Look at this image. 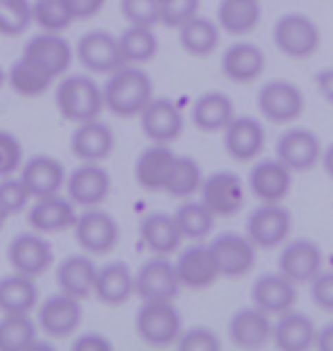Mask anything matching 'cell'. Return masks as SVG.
<instances>
[{"instance_id":"obj_1","label":"cell","mask_w":333,"mask_h":351,"mask_svg":"<svg viewBox=\"0 0 333 351\" xmlns=\"http://www.w3.org/2000/svg\"><path fill=\"white\" fill-rule=\"evenodd\" d=\"M153 98V80L139 64H122L108 73L103 85V101L115 117H139Z\"/></svg>"},{"instance_id":"obj_2","label":"cell","mask_w":333,"mask_h":351,"mask_svg":"<svg viewBox=\"0 0 333 351\" xmlns=\"http://www.w3.org/2000/svg\"><path fill=\"white\" fill-rule=\"evenodd\" d=\"M55 105L60 114L73 125L91 121V119H98L105 108L103 87L91 75H65L55 91Z\"/></svg>"},{"instance_id":"obj_3","label":"cell","mask_w":333,"mask_h":351,"mask_svg":"<svg viewBox=\"0 0 333 351\" xmlns=\"http://www.w3.org/2000/svg\"><path fill=\"white\" fill-rule=\"evenodd\" d=\"M135 331L148 347H176L183 317L174 301H144L135 315Z\"/></svg>"},{"instance_id":"obj_4","label":"cell","mask_w":333,"mask_h":351,"mask_svg":"<svg viewBox=\"0 0 333 351\" xmlns=\"http://www.w3.org/2000/svg\"><path fill=\"white\" fill-rule=\"evenodd\" d=\"M272 39L276 51L290 60H308L320 48V27L310 16L290 12L274 23Z\"/></svg>"},{"instance_id":"obj_5","label":"cell","mask_w":333,"mask_h":351,"mask_svg":"<svg viewBox=\"0 0 333 351\" xmlns=\"http://www.w3.org/2000/svg\"><path fill=\"white\" fill-rule=\"evenodd\" d=\"M244 233L256 244V249L269 251L283 247L292 233V213L283 203H260L251 210Z\"/></svg>"},{"instance_id":"obj_6","label":"cell","mask_w":333,"mask_h":351,"mask_svg":"<svg viewBox=\"0 0 333 351\" xmlns=\"http://www.w3.org/2000/svg\"><path fill=\"white\" fill-rule=\"evenodd\" d=\"M73 233L80 249L94 258V256H108L119 244L122 230H119V223L110 213L98 208H84V213L78 215Z\"/></svg>"},{"instance_id":"obj_7","label":"cell","mask_w":333,"mask_h":351,"mask_svg":"<svg viewBox=\"0 0 333 351\" xmlns=\"http://www.w3.org/2000/svg\"><path fill=\"white\" fill-rule=\"evenodd\" d=\"M176 265L169 256H153L135 271V294L141 301H174L181 292Z\"/></svg>"},{"instance_id":"obj_8","label":"cell","mask_w":333,"mask_h":351,"mask_svg":"<svg viewBox=\"0 0 333 351\" xmlns=\"http://www.w3.org/2000/svg\"><path fill=\"white\" fill-rule=\"evenodd\" d=\"M258 112L272 123H292L303 112V91L290 80H269L258 89Z\"/></svg>"},{"instance_id":"obj_9","label":"cell","mask_w":333,"mask_h":351,"mask_svg":"<svg viewBox=\"0 0 333 351\" xmlns=\"http://www.w3.org/2000/svg\"><path fill=\"white\" fill-rule=\"evenodd\" d=\"M7 261H10L14 271L39 278L53 267L55 254L44 233L30 230V233L14 235V240L7 247Z\"/></svg>"},{"instance_id":"obj_10","label":"cell","mask_w":333,"mask_h":351,"mask_svg":"<svg viewBox=\"0 0 333 351\" xmlns=\"http://www.w3.org/2000/svg\"><path fill=\"white\" fill-rule=\"evenodd\" d=\"M212 258L217 263L219 278H242L256 265V244L240 233H222L210 244Z\"/></svg>"},{"instance_id":"obj_11","label":"cell","mask_w":333,"mask_h":351,"mask_svg":"<svg viewBox=\"0 0 333 351\" xmlns=\"http://www.w3.org/2000/svg\"><path fill=\"white\" fill-rule=\"evenodd\" d=\"M82 324V306L80 299L69 297L65 292H55L39 304L37 326L48 338L65 340L73 335Z\"/></svg>"},{"instance_id":"obj_12","label":"cell","mask_w":333,"mask_h":351,"mask_svg":"<svg viewBox=\"0 0 333 351\" xmlns=\"http://www.w3.org/2000/svg\"><path fill=\"white\" fill-rule=\"evenodd\" d=\"M112 178L101 162H80L67 176V196L78 208H98L108 201Z\"/></svg>"},{"instance_id":"obj_13","label":"cell","mask_w":333,"mask_h":351,"mask_svg":"<svg viewBox=\"0 0 333 351\" xmlns=\"http://www.w3.org/2000/svg\"><path fill=\"white\" fill-rule=\"evenodd\" d=\"M139 125L151 144L172 146L183 135L185 119H183V112L174 101L153 96L146 108L139 112Z\"/></svg>"},{"instance_id":"obj_14","label":"cell","mask_w":333,"mask_h":351,"mask_svg":"<svg viewBox=\"0 0 333 351\" xmlns=\"http://www.w3.org/2000/svg\"><path fill=\"white\" fill-rule=\"evenodd\" d=\"M76 58L87 71L103 75L126 64L122 58V48H119V37L108 30L84 32L76 44Z\"/></svg>"},{"instance_id":"obj_15","label":"cell","mask_w":333,"mask_h":351,"mask_svg":"<svg viewBox=\"0 0 333 351\" xmlns=\"http://www.w3.org/2000/svg\"><path fill=\"white\" fill-rule=\"evenodd\" d=\"M23 58L32 60L34 64H39L44 71H48L53 78L65 75L71 64H73L76 51L69 41L62 37V32H39L32 39H27L23 46Z\"/></svg>"},{"instance_id":"obj_16","label":"cell","mask_w":333,"mask_h":351,"mask_svg":"<svg viewBox=\"0 0 333 351\" xmlns=\"http://www.w3.org/2000/svg\"><path fill=\"white\" fill-rule=\"evenodd\" d=\"M276 158L292 173L310 171L322 158L320 137L308 128H290L276 139Z\"/></svg>"},{"instance_id":"obj_17","label":"cell","mask_w":333,"mask_h":351,"mask_svg":"<svg viewBox=\"0 0 333 351\" xmlns=\"http://www.w3.org/2000/svg\"><path fill=\"white\" fill-rule=\"evenodd\" d=\"M201 201L215 217H236L244 206V182L233 171H215L201 182Z\"/></svg>"},{"instance_id":"obj_18","label":"cell","mask_w":333,"mask_h":351,"mask_svg":"<svg viewBox=\"0 0 333 351\" xmlns=\"http://www.w3.org/2000/svg\"><path fill=\"white\" fill-rule=\"evenodd\" d=\"M322 249L308 237H295L283 242L279 254V271L292 283H310V278L322 271Z\"/></svg>"},{"instance_id":"obj_19","label":"cell","mask_w":333,"mask_h":351,"mask_svg":"<svg viewBox=\"0 0 333 351\" xmlns=\"http://www.w3.org/2000/svg\"><path fill=\"white\" fill-rule=\"evenodd\" d=\"M251 304L265 311L269 317L292 311L297 304V283L276 269L265 271L251 285Z\"/></svg>"},{"instance_id":"obj_20","label":"cell","mask_w":333,"mask_h":351,"mask_svg":"<svg viewBox=\"0 0 333 351\" xmlns=\"http://www.w3.org/2000/svg\"><path fill=\"white\" fill-rule=\"evenodd\" d=\"M224 149L236 162H253L265 149V128L256 117L240 114L224 128Z\"/></svg>"},{"instance_id":"obj_21","label":"cell","mask_w":333,"mask_h":351,"mask_svg":"<svg viewBox=\"0 0 333 351\" xmlns=\"http://www.w3.org/2000/svg\"><path fill=\"white\" fill-rule=\"evenodd\" d=\"M117 137L110 130L108 123L91 119V121L76 123V130L71 132V153L80 162H103L115 153Z\"/></svg>"},{"instance_id":"obj_22","label":"cell","mask_w":333,"mask_h":351,"mask_svg":"<svg viewBox=\"0 0 333 351\" xmlns=\"http://www.w3.org/2000/svg\"><path fill=\"white\" fill-rule=\"evenodd\" d=\"M249 189L260 203H283L292 189V171L279 158L260 160L249 171Z\"/></svg>"},{"instance_id":"obj_23","label":"cell","mask_w":333,"mask_h":351,"mask_svg":"<svg viewBox=\"0 0 333 351\" xmlns=\"http://www.w3.org/2000/svg\"><path fill=\"white\" fill-rule=\"evenodd\" d=\"M229 338L240 349H260L272 342V317L256 306L240 308L229 319Z\"/></svg>"},{"instance_id":"obj_24","label":"cell","mask_w":333,"mask_h":351,"mask_svg":"<svg viewBox=\"0 0 333 351\" xmlns=\"http://www.w3.org/2000/svg\"><path fill=\"white\" fill-rule=\"evenodd\" d=\"M27 221H30L32 230H37V233H65V230L76 226L78 215L73 201L69 196L65 199L60 194H51L34 199L30 213H27Z\"/></svg>"},{"instance_id":"obj_25","label":"cell","mask_w":333,"mask_h":351,"mask_svg":"<svg viewBox=\"0 0 333 351\" xmlns=\"http://www.w3.org/2000/svg\"><path fill=\"white\" fill-rule=\"evenodd\" d=\"M176 265V274L183 287L187 290H205L219 278L217 263L212 258V251L208 244L194 242L192 247H187L185 251L179 254Z\"/></svg>"},{"instance_id":"obj_26","label":"cell","mask_w":333,"mask_h":351,"mask_svg":"<svg viewBox=\"0 0 333 351\" xmlns=\"http://www.w3.org/2000/svg\"><path fill=\"white\" fill-rule=\"evenodd\" d=\"M21 180L27 187L32 199L60 194V189L67 185V171L60 160L51 156H32L21 165Z\"/></svg>"},{"instance_id":"obj_27","label":"cell","mask_w":333,"mask_h":351,"mask_svg":"<svg viewBox=\"0 0 333 351\" xmlns=\"http://www.w3.org/2000/svg\"><path fill=\"white\" fill-rule=\"evenodd\" d=\"M317 326L301 311H288L272 322V345L281 351H306L315 347Z\"/></svg>"},{"instance_id":"obj_28","label":"cell","mask_w":333,"mask_h":351,"mask_svg":"<svg viewBox=\"0 0 333 351\" xmlns=\"http://www.w3.org/2000/svg\"><path fill=\"white\" fill-rule=\"evenodd\" d=\"M265 71V53L251 41H236L222 55V73L226 80L238 85H249Z\"/></svg>"},{"instance_id":"obj_29","label":"cell","mask_w":333,"mask_h":351,"mask_svg":"<svg viewBox=\"0 0 333 351\" xmlns=\"http://www.w3.org/2000/svg\"><path fill=\"white\" fill-rule=\"evenodd\" d=\"M96 274H98V267L91 261L89 254H73V256H67L65 261L58 265L55 283H58L60 292L82 301L94 294Z\"/></svg>"},{"instance_id":"obj_30","label":"cell","mask_w":333,"mask_h":351,"mask_svg":"<svg viewBox=\"0 0 333 351\" xmlns=\"http://www.w3.org/2000/svg\"><path fill=\"white\" fill-rule=\"evenodd\" d=\"M174 162L176 153L169 149V144H151L135 162V180L146 192H165Z\"/></svg>"},{"instance_id":"obj_31","label":"cell","mask_w":333,"mask_h":351,"mask_svg":"<svg viewBox=\"0 0 333 351\" xmlns=\"http://www.w3.org/2000/svg\"><path fill=\"white\" fill-rule=\"evenodd\" d=\"M133 294H135V271L128 265L122 261H112L98 267L94 297L101 304L119 308L128 304Z\"/></svg>"},{"instance_id":"obj_32","label":"cell","mask_w":333,"mask_h":351,"mask_svg":"<svg viewBox=\"0 0 333 351\" xmlns=\"http://www.w3.org/2000/svg\"><path fill=\"white\" fill-rule=\"evenodd\" d=\"M139 240L153 256H172L181 249L183 235L174 215L151 213L139 221Z\"/></svg>"},{"instance_id":"obj_33","label":"cell","mask_w":333,"mask_h":351,"mask_svg":"<svg viewBox=\"0 0 333 351\" xmlns=\"http://www.w3.org/2000/svg\"><path fill=\"white\" fill-rule=\"evenodd\" d=\"M194 128L201 132H224V128L236 119V105L222 91H205L194 101L190 110Z\"/></svg>"},{"instance_id":"obj_34","label":"cell","mask_w":333,"mask_h":351,"mask_svg":"<svg viewBox=\"0 0 333 351\" xmlns=\"http://www.w3.org/2000/svg\"><path fill=\"white\" fill-rule=\"evenodd\" d=\"M39 306L37 278L14 271L0 278V313L3 315H30Z\"/></svg>"},{"instance_id":"obj_35","label":"cell","mask_w":333,"mask_h":351,"mask_svg":"<svg viewBox=\"0 0 333 351\" xmlns=\"http://www.w3.org/2000/svg\"><path fill=\"white\" fill-rule=\"evenodd\" d=\"M179 30V44L187 55L192 58H208L219 48V32L222 27L217 25V21L208 16L196 14L183 25L176 27Z\"/></svg>"},{"instance_id":"obj_36","label":"cell","mask_w":333,"mask_h":351,"mask_svg":"<svg viewBox=\"0 0 333 351\" xmlns=\"http://www.w3.org/2000/svg\"><path fill=\"white\" fill-rule=\"evenodd\" d=\"M263 10L258 0H222L217 7V25L233 37L251 34L260 23Z\"/></svg>"},{"instance_id":"obj_37","label":"cell","mask_w":333,"mask_h":351,"mask_svg":"<svg viewBox=\"0 0 333 351\" xmlns=\"http://www.w3.org/2000/svg\"><path fill=\"white\" fill-rule=\"evenodd\" d=\"M7 82H10V87L16 91L19 96L34 98V96H41L44 91L51 89L55 78L48 71H44L39 64H34L32 60H27L21 55V58L12 64L10 71H7Z\"/></svg>"},{"instance_id":"obj_38","label":"cell","mask_w":333,"mask_h":351,"mask_svg":"<svg viewBox=\"0 0 333 351\" xmlns=\"http://www.w3.org/2000/svg\"><path fill=\"white\" fill-rule=\"evenodd\" d=\"M174 219H176V223H179L183 240L201 242L212 233L217 217L203 201H190L187 199L176 208Z\"/></svg>"},{"instance_id":"obj_39","label":"cell","mask_w":333,"mask_h":351,"mask_svg":"<svg viewBox=\"0 0 333 351\" xmlns=\"http://www.w3.org/2000/svg\"><path fill=\"white\" fill-rule=\"evenodd\" d=\"M119 48H122V58L126 64H146L158 55V37H155L153 27L146 25H128L119 34Z\"/></svg>"},{"instance_id":"obj_40","label":"cell","mask_w":333,"mask_h":351,"mask_svg":"<svg viewBox=\"0 0 333 351\" xmlns=\"http://www.w3.org/2000/svg\"><path fill=\"white\" fill-rule=\"evenodd\" d=\"M37 342V324L30 315L0 317V351H30Z\"/></svg>"},{"instance_id":"obj_41","label":"cell","mask_w":333,"mask_h":351,"mask_svg":"<svg viewBox=\"0 0 333 351\" xmlns=\"http://www.w3.org/2000/svg\"><path fill=\"white\" fill-rule=\"evenodd\" d=\"M201 182H203L201 165L190 156H176L174 169L169 173L165 192L169 196H174V199H190L194 192L201 189Z\"/></svg>"},{"instance_id":"obj_42","label":"cell","mask_w":333,"mask_h":351,"mask_svg":"<svg viewBox=\"0 0 333 351\" xmlns=\"http://www.w3.org/2000/svg\"><path fill=\"white\" fill-rule=\"evenodd\" d=\"M32 21L41 30L62 32L73 23V12L69 7V0H34Z\"/></svg>"},{"instance_id":"obj_43","label":"cell","mask_w":333,"mask_h":351,"mask_svg":"<svg viewBox=\"0 0 333 351\" xmlns=\"http://www.w3.org/2000/svg\"><path fill=\"white\" fill-rule=\"evenodd\" d=\"M32 23V5L27 0H0V34L21 37Z\"/></svg>"},{"instance_id":"obj_44","label":"cell","mask_w":333,"mask_h":351,"mask_svg":"<svg viewBox=\"0 0 333 351\" xmlns=\"http://www.w3.org/2000/svg\"><path fill=\"white\" fill-rule=\"evenodd\" d=\"M176 347L181 351H217L222 349V338L208 326H190L183 328Z\"/></svg>"},{"instance_id":"obj_45","label":"cell","mask_w":333,"mask_h":351,"mask_svg":"<svg viewBox=\"0 0 333 351\" xmlns=\"http://www.w3.org/2000/svg\"><path fill=\"white\" fill-rule=\"evenodd\" d=\"M30 192L23 185L21 178H14V176H7V178H0V206L7 215H19L21 210L27 208L30 203Z\"/></svg>"},{"instance_id":"obj_46","label":"cell","mask_w":333,"mask_h":351,"mask_svg":"<svg viewBox=\"0 0 333 351\" xmlns=\"http://www.w3.org/2000/svg\"><path fill=\"white\" fill-rule=\"evenodd\" d=\"M23 165V144L10 130H0V178L14 176Z\"/></svg>"},{"instance_id":"obj_47","label":"cell","mask_w":333,"mask_h":351,"mask_svg":"<svg viewBox=\"0 0 333 351\" xmlns=\"http://www.w3.org/2000/svg\"><path fill=\"white\" fill-rule=\"evenodd\" d=\"M199 5L201 0H158L160 23L176 30L179 25L199 14Z\"/></svg>"},{"instance_id":"obj_48","label":"cell","mask_w":333,"mask_h":351,"mask_svg":"<svg viewBox=\"0 0 333 351\" xmlns=\"http://www.w3.org/2000/svg\"><path fill=\"white\" fill-rule=\"evenodd\" d=\"M122 16L128 21V25L153 27L160 23L158 0H122Z\"/></svg>"},{"instance_id":"obj_49","label":"cell","mask_w":333,"mask_h":351,"mask_svg":"<svg viewBox=\"0 0 333 351\" xmlns=\"http://www.w3.org/2000/svg\"><path fill=\"white\" fill-rule=\"evenodd\" d=\"M310 301L324 313H333V271H320L308 283Z\"/></svg>"},{"instance_id":"obj_50","label":"cell","mask_w":333,"mask_h":351,"mask_svg":"<svg viewBox=\"0 0 333 351\" xmlns=\"http://www.w3.org/2000/svg\"><path fill=\"white\" fill-rule=\"evenodd\" d=\"M73 349L76 351H110L115 349L110 338H105L101 333H80L73 340Z\"/></svg>"},{"instance_id":"obj_51","label":"cell","mask_w":333,"mask_h":351,"mask_svg":"<svg viewBox=\"0 0 333 351\" xmlns=\"http://www.w3.org/2000/svg\"><path fill=\"white\" fill-rule=\"evenodd\" d=\"M69 7L73 12L76 21H87L94 19L98 12L105 7V0H69Z\"/></svg>"},{"instance_id":"obj_52","label":"cell","mask_w":333,"mask_h":351,"mask_svg":"<svg viewBox=\"0 0 333 351\" xmlns=\"http://www.w3.org/2000/svg\"><path fill=\"white\" fill-rule=\"evenodd\" d=\"M315 87L327 103H333V66H324L315 73Z\"/></svg>"},{"instance_id":"obj_53","label":"cell","mask_w":333,"mask_h":351,"mask_svg":"<svg viewBox=\"0 0 333 351\" xmlns=\"http://www.w3.org/2000/svg\"><path fill=\"white\" fill-rule=\"evenodd\" d=\"M315 349H320V351H333V322H327L324 326L317 328Z\"/></svg>"},{"instance_id":"obj_54","label":"cell","mask_w":333,"mask_h":351,"mask_svg":"<svg viewBox=\"0 0 333 351\" xmlns=\"http://www.w3.org/2000/svg\"><path fill=\"white\" fill-rule=\"evenodd\" d=\"M320 162H322L324 173H327L329 178L333 180V142L327 146V149H322V158H320Z\"/></svg>"},{"instance_id":"obj_55","label":"cell","mask_w":333,"mask_h":351,"mask_svg":"<svg viewBox=\"0 0 333 351\" xmlns=\"http://www.w3.org/2000/svg\"><path fill=\"white\" fill-rule=\"evenodd\" d=\"M7 217H10V215H7L5 210H3V206H0V230L5 228V221H7Z\"/></svg>"},{"instance_id":"obj_56","label":"cell","mask_w":333,"mask_h":351,"mask_svg":"<svg viewBox=\"0 0 333 351\" xmlns=\"http://www.w3.org/2000/svg\"><path fill=\"white\" fill-rule=\"evenodd\" d=\"M5 80H7V73L3 71V66H0V89H3V85H5Z\"/></svg>"}]
</instances>
